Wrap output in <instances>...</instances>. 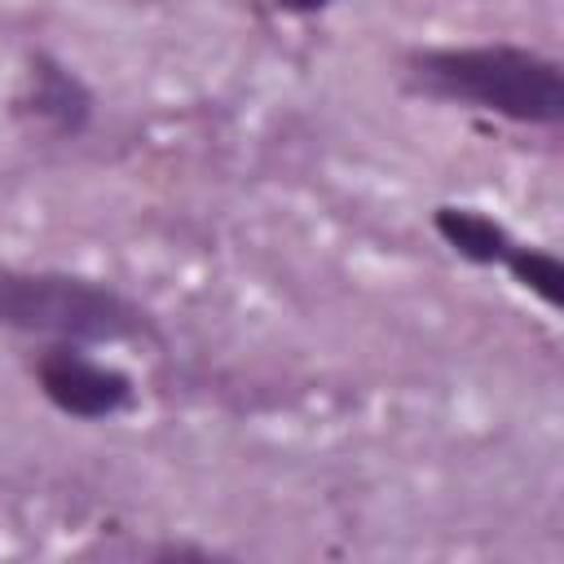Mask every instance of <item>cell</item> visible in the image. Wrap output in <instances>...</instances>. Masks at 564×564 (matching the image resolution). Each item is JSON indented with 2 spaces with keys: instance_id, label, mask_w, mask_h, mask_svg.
<instances>
[{
  "instance_id": "obj_5",
  "label": "cell",
  "mask_w": 564,
  "mask_h": 564,
  "mask_svg": "<svg viewBox=\"0 0 564 564\" xmlns=\"http://www.w3.org/2000/svg\"><path fill=\"white\" fill-rule=\"evenodd\" d=\"M511 269H516V278L524 282V286H533L546 304H560V282H564V269H560V260L555 256H546V251H520V256H511Z\"/></svg>"
},
{
  "instance_id": "obj_2",
  "label": "cell",
  "mask_w": 564,
  "mask_h": 564,
  "mask_svg": "<svg viewBox=\"0 0 564 564\" xmlns=\"http://www.w3.org/2000/svg\"><path fill=\"white\" fill-rule=\"evenodd\" d=\"M0 322L22 330H48L70 339H119L137 326V313L115 295L79 278H0Z\"/></svg>"
},
{
  "instance_id": "obj_3",
  "label": "cell",
  "mask_w": 564,
  "mask_h": 564,
  "mask_svg": "<svg viewBox=\"0 0 564 564\" xmlns=\"http://www.w3.org/2000/svg\"><path fill=\"white\" fill-rule=\"evenodd\" d=\"M40 383L53 405H62L66 414H84V419L115 414L128 401V379L119 370L93 366L75 352H48L40 361Z\"/></svg>"
},
{
  "instance_id": "obj_4",
  "label": "cell",
  "mask_w": 564,
  "mask_h": 564,
  "mask_svg": "<svg viewBox=\"0 0 564 564\" xmlns=\"http://www.w3.org/2000/svg\"><path fill=\"white\" fill-rule=\"evenodd\" d=\"M436 229H441L445 242H449L454 251H463L467 260L489 264V260H502V256H507V234H502L489 216H480V212L441 207V212H436Z\"/></svg>"
},
{
  "instance_id": "obj_6",
  "label": "cell",
  "mask_w": 564,
  "mask_h": 564,
  "mask_svg": "<svg viewBox=\"0 0 564 564\" xmlns=\"http://www.w3.org/2000/svg\"><path fill=\"white\" fill-rule=\"evenodd\" d=\"M278 4H286V9H322L326 0H278Z\"/></svg>"
},
{
  "instance_id": "obj_1",
  "label": "cell",
  "mask_w": 564,
  "mask_h": 564,
  "mask_svg": "<svg viewBox=\"0 0 564 564\" xmlns=\"http://www.w3.org/2000/svg\"><path fill=\"white\" fill-rule=\"evenodd\" d=\"M414 75L427 93L476 101L511 119L555 123L564 115L560 66L524 48H441L423 53Z\"/></svg>"
}]
</instances>
